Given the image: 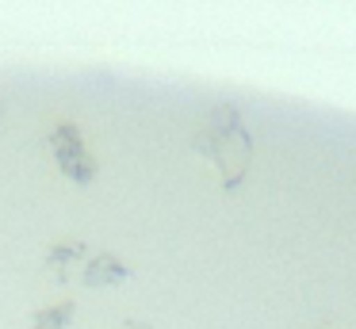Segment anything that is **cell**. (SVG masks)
<instances>
[{
    "label": "cell",
    "instance_id": "obj_1",
    "mask_svg": "<svg viewBox=\"0 0 356 329\" xmlns=\"http://www.w3.org/2000/svg\"><path fill=\"white\" fill-rule=\"evenodd\" d=\"M195 150L203 157L215 161L218 180L222 188H238L249 172V161H253V138H249L245 122H241V111L234 104H215L207 111V122H203L200 138H195Z\"/></svg>",
    "mask_w": 356,
    "mask_h": 329
},
{
    "label": "cell",
    "instance_id": "obj_2",
    "mask_svg": "<svg viewBox=\"0 0 356 329\" xmlns=\"http://www.w3.org/2000/svg\"><path fill=\"white\" fill-rule=\"evenodd\" d=\"M50 153H54L58 168H62L70 180L88 184L96 176V157L88 153L85 138H81V130L73 127V122H58V127L50 130Z\"/></svg>",
    "mask_w": 356,
    "mask_h": 329
},
{
    "label": "cell",
    "instance_id": "obj_3",
    "mask_svg": "<svg viewBox=\"0 0 356 329\" xmlns=\"http://www.w3.org/2000/svg\"><path fill=\"white\" fill-rule=\"evenodd\" d=\"M127 275H131V268L119 257H111V252H100V257L85 260V283L88 287H111V283H123Z\"/></svg>",
    "mask_w": 356,
    "mask_h": 329
},
{
    "label": "cell",
    "instance_id": "obj_4",
    "mask_svg": "<svg viewBox=\"0 0 356 329\" xmlns=\"http://www.w3.org/2000/svg\"><path fill=\"white\" fill-rule=\"evenodd\" d=\"M73 257H85V245H81V241H70V245H58V249H50V272H54V275H62L65 272V268H70V260Z\"/></svg>",
    "mask_w": 356,
    "mask_h": 329
},
{
    "label": "cell",
    "instance_id": "obj_5",
    "mask_svg": "<svg viewBox=\"0 0 356 329\" xmlns=\"http://www.w3.org/2000/svg\"><path fill=\"white\" fill-rule=\"evenodd\" d=\"M127 329H149V326H142V321H131V326H127Z\"/></svg>",
    "mask_w": 356,
    "mask_h": 329
}]
</instances>
